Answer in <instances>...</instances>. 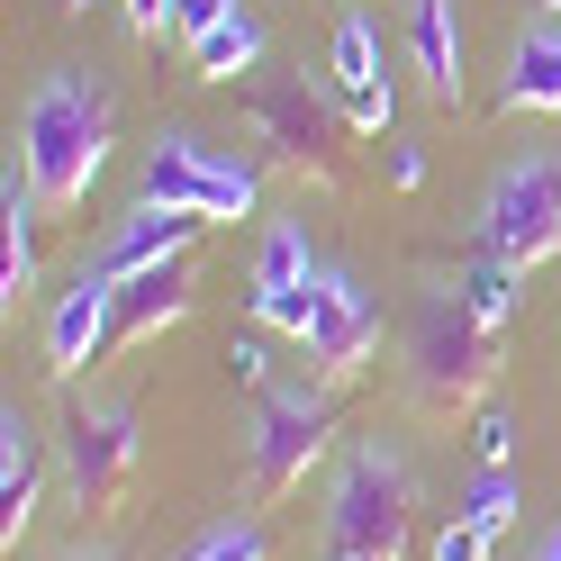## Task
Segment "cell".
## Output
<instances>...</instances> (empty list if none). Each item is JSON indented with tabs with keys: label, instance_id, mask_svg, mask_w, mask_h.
<instances>
[{
	"label": "cell",
	"instance_id": "9a60e30c",
	"mask_svg": "<svg viewBox=\"0 0 561 561\" xmlns=\"http://www.w3.org/2000/svg\"><path fill=\"white\" fill-rule=\"evenodd\" d=\"M37 182H27V163L10 154V182H0V299H27L37 290Z\"/></svg>",
	"mask_w": 561,
	"mask_h": 561
},
{
	"label": "cell",
	"instance_id": "83f0119b",
	"mask_svg": "<svg viewBox=\"0 0 561 561\" xmlns=\"http://www.w3.org/2000/svg\"><path fill=\"white\" fill-rule=\"evenodd\" d=\"M227 363H236V380H244V390H263V371H272V363H263V344H236Z\"/></svg>",
	"mask_w": 561,
	"mask_h": 561
},
{
	"label": "cell",
	"instance_id": "d6986e66",
	"mask_svg": "<svg viewBox=\"0 0 561 561\" xmlns=\"http://www.w3.org/2000/svg\"><path fill=\"white\" fill-rule=\"evenodd\" d=\"M318 272H327V263L308 254V227H299V218H272V227H263V244H254V299H263V290H308Z\"/></svg>",
	"mask_w": 561,
	"mask_h": 561
},
{
	"label": "cell",
	"instance_id": "ffe728a7",
	"mask_svg": "<svg viewBox=\"0 0 561 561\" xmlns=\"http://www.w3.org/2000/svg\"><path fill=\"white\" fill-rule=\"evenodd\" d=\"M516 280H525L516 263H499V254H471L462 272H453V290L471 299V318H489V327H507V318H516Z\"/></svg>",
	"mask_w": 561,
	"mask_h": 561
},
{
	"label": "cell",
	"instance_id": "ac0fdd59",
	"mask_svg": "<svg viewBox=\"0 0 561 561\" xmlns=\"http://www.w3.org/2000/svg\"><path fill=\"white\" fill-rule=\"evenodd\" d=\"M191 55V82H236V73H254L263 64V19L254 10H236V19H218L199 46H182Z\"/></svg>",
	"mask_w": 561,
	"mask_h": 561
},
{
	"label": "cell",
	"instance_id": "1f68e13d",
	"mask_svg": "<svg viewBox=\"0 0 561 561\" xmlns=\"http://www.w3.org/2000/svg\"><path fill=\"white\" fill-rule=\"evenodd\" d=\"M543 10H552V19H561V0H543Z\"/></svg>",
	"mask_w": 561,
	"mask_h": 561
},
{
	"label": "cell",
	"instance_id": "5b68a950",
	"mask_svg": "<svg viewBox=\"0 0 561 561\" xmlns=\"http://www.w3.org/2000/svg\"><path fill=\"white\" fill-rule=\"evenodd\" d=\"M480 254H499L516 272L561 254V154L552 146L499 163V182L480 191Z\"/></svg>",
	"mask_w": 561,
	"mask_h": 561
},
{
	"label": "cell",
	"instance_id": "277c9868",
	"mask_svg": "<svg viewBox=\"0 0 561 561\" xmlns=\"http://www.w3.org/2000/svg\"><path fill=\"white\" fill-rule=\"evenodd\" d=\"M489 371H499V327L471 318V299L453 280L426 290L408 335V390L426 408H462V399H489Z\"/></svg>",
	"mask_w": 561,
	"mask_h": 561
},
{
	"label": "cell",
	"instance_id": "d4e9b609",
	"mask_svg": "<svg viewBox=\"0 0 561 561\" xmlns=\"http://www.w3.org/2000/svg\"><path fill=\"white\" fill-rule=\"evenodd\" d=\"M435 561H489V525H471V516H453L444 535H435Z\"/></svg>",
	"mask_w": 561,
	"mask_h": 561
},
{
	"label": "cell",
	"instance_id": "30bf717a",
	"mask_svg": "<svg viewBox=\"0 0 561 561\" xmlns=\"http://www.w3.org/2000/svg\"><path fill=\"white\" fill-rule=\"evenodd\" d=\"M327 91H335V110H344V127L354 136H380L399 118V82H390V64H380V27L363 19V10H344L335 19V46H327Z\"/></svg>",
	"mask_w": 561,
	"mask_h": 561
},
{
	"label": "cell",
	"instance_id": "4dcf8cb0",
	"mask_svg": "<svg viewBox=\"0 0 561 561\" xmlns=\"http://www.w3.org/2000/svg\"><path fill=\"white\" fill-rule=\"evenodd\" d=\"M55 10H91V0H55Z\"/></svg>",
	"mask_w": 561,
	"mask_h": 561
},
{
	"label": "cell",
	"instance_id": "603a6c76",
	"mask_svg": "<svg viewBox=\"0 0 561 561\" xmlns=\"http://www.w3.org/2000/svg\"><path fill=\"white\" fill-rule=\"evenodd\" d=\"M471 444H480V462H489V471H507V453H516V416H507L499 399H480V416H471Z\"/></svg>",
	"mask_w": 561,
	"mask_h": 561
},
{
	"label": "cell",
	"instance_id": "f1b7e54d",
	"mask_svg": "<svg viewBox=\"0 0 561 561\" xmlns=\"http://www.w3.org/2000/svg\"><path fill=\"white\" fill-rule=\"evenodd\" d=\"M64 561H118V552L110 543H82V552H64Z\"/></svg>",
	"mask_w": 561,
	"mask_h": 561
},
{
	"label": "cell",
	"instance_id": "4316f807",
	"mask_svg": "<svg viewBox=\"0 0 561 561\" xmlns=\"http://www.w3.org/2000/svg\"><path fill=\"white\" fill-rule=\"evenodd\" d=\"M390 182H399V191L426 182V146H390Z\"/></svg>",
	"mask_w": 561,
	"mask_h": 561
},
{
	"label": "cell",
	"instance_id": "8fae6325",
	"mask_svg": "<svg viewBox=\"0 0 561 561\" xmlns=\"http://www.w3.org/2000/svg\"><path fill=\"white\" fill-rule=\"evenodd\" d=\"M110 335H118V280L100 272V263H82V272L55 290V308H46V371L73 380L82 363L110 354Z\"/></svg>",
	"mask_w": 561,
	"mask_h": 561
},
{
	"label": "cell",
	"instance_id": "8992f818",
	"mask_svg": "<svg viewBox=\"0 0 561 561\" xmlns=\"http://www.w3.org/2000/svg\"><path fill=\"white\" fill-rule=\"evenodd\" d=\"M327 444H335V408L327 390H263V416H254V435H244V462H254V489L263 499H280V489H299L308 471L327 462Z\"/></svg>",
	"mask_w": 561,
	"mask_h": 561
},
{
	"label": "cell",
	"instance_id": "44dd1931",
	"mask_svg": "<svg viewBox=\"0 0 561 561\" xmlns=\"http://www.w3.org/2000/svg\"><path fill=\"white\" fill-rule=\"evenodd\" d=\"M516 507H525V499H516V480L480 462V480L462 489V516H471V525H489V535H499V525H516Z\"/></svg>",
	"mask_w": 561,
	"mask_h": 561
},
{
	"label": "cell",
	"instance_id": "ba28073f",
	"mask_svg": "<svg viewBox=\"0 0 561 561\" xmlns=\"http://www.w3.org/2000/svg\"><path fill=\"white\" fill-rule=\"evenodd\" d=\"M371 354H380V299L344 263H327L318 272V318H308V363L327 380H354Z\"/></svg>",
	"mask_w": 561,
	"mask_h": 561
},
{
	"label": "cell",
	"instance_id": "3957f363",
	"mask_svg": "<svg viewBox=\"0 0 561 561\" xmlns=\"http://www.w3.org/2000/svg\"><path fill=\"white\" fill-rule=\"evenodd\" d=\"M136 199L191 208V218H208V227H236V218L263 208V172L244 154H227L218 136H199V127H154L146 172H136Z\"/></svg>",
	"mask_w": 561,
	"mask_h": 561
},
{
	"label": "cell",
	"instance_id": "7402d4cb",
	"mask_svg": "<svg viewBox=\"0 0 561 561\" xmlns=\"http://www.w3.org/2000/svg\"><path fill=\"white\" fill-rule=\"evenodd\" d=\"M182 561H263V525L227 516V525H208V535H199V543H191Z\"/></svg>",
	"mask_w": 561,
	"mask_h": 561
},
{
	"label": "cell",
	"instance_id": "f546056e",
	"mask_svg": "<svg viewBox=\"0 0 561 561\" xmlns=\"http://www.w3.org/2000/svg\"><path fill=\"white\" fill-rule=\"evenodd\" d=\"M535 561H561V525H552V535H543V543H535Z\"/></svg>",
	"mask_w": 561,
	"mask_h": 561
},
{
	"label": "cell",
	"instance_id": "e0dca14e",
	"mask_svg": "<svg viewBox=\"0 0 561 561\" xmlns=\"http://www.w3.org/2000/svg\"><path fill=\"white\" fill-rule=\"evenodd\" d=\"M172 318H191V263H154L118 280V335H163Z\"/></svg>",
	"mask_w": 561,
	"mask_h": 561
},
{
	"label": "cell",
	"instance_id": "52a82bcc",
	"mask_svg": "<svg viewBox=\"0 0 561 561\" xmlns=\"http://www.w3.org/2000/svg\"><path fill=\"white\" fill-rule=\"evenodd\" d=\"M127 471H136V408L127 399H91L64 416V489L82 507H100Z\"/></svg>",
	"mask_w": 561,
	"mask_h": 561
},
{
	"label": "cell",
	"instance_id": "6da1fadb",
	"mask_svg": "<svg viewBox=\"0 0 561 561\" xmlns=\"http://www.w3.org/2000/svg\"><path fill=\"white\" fill-rule=\"evenodd\" d=\"M19 163L37 182V199L64 208V218L91 199V182L110 172V91H100V73H82V64L37 73V91L19 110Z\"/></svg>",
	"mask_w": 561,
	"mask_h": 561
},
{
	"label": "cell",
	"instance_id": "9c48e42d",
	"mask_svg": "<svg viewBox=\"0 0 561 561\" xmlns=\"http://www.w3.org/2000/svg\"><path fill=\"white\" fill-rule=\"evenodd\" d=\"M254 127L280 163H327L335 136H344V110L308 73H272V82H254Z\"/></svg>",
	"mask_w": 561,
	"mask_h": 561
},
{
	"label": "cell",
	"instance_id": "2e32d148",
	"mask_svg": "<svg viewBox=\"0 0 561 561\" xmlns=\"http://www.w3.org/2000/svg\"><path fill=\"white\" fill-rule=\"evenodd\" d=\"M37 525V426L19 416V399L0 408V543L19 552V535Z\"/></svg>",
	"mask_w": 561,
	"mask_h": 561
},
{
	"label": "cell",
	"instance_id": "7c38bea8",
	"mask_svg": "<svg viewBox=\"0 0 561 561\" xmlns=\"http://www.w3.org/2000/svg\"><path fill=\"white\" fill-rule=\"evenodd\" d=\"M199 227H208V218H191V208H154V199H136V208H118V218H110V236H100V254H91V263L110 272V280L154 272V263H182Z\"/></svg>",
	"mask_w": 561,
	"mask_h": 561
},
{
	"label": "cell",
	"instance_id": "7a4b0ae2",
	"mask_svg": "<svg viewBox=\"0 0 561 561\" xmlns=\"http://www.w3.org/2000/svg\"><path fill=\"white\" fill-rule=\"evenodd\" d=\"M416 480L399 444H354L327 489V561H408Z\"/></svg>",
	"mask_w": 561,
	"mask_h": 561
},
{
	"label": "cell",
	"instance_id": "cb8c5ba5",
	"mask_svg": "<svg viewBox=\"0 0 561 561\" xmlns=\"http://www.w3.org/2000/svg\"><path fill=\"white\" fill-rule=\"evenodd\" d=\"M218 19H236V0H172V37H182V46H199Z\"/></svg>",
	"mask_w": 561,
	"mask_h": 561
},
{
	"label": "cell",
	"instance_id": "4fadbf2b",
	"mask_svg": "<svg viewBox=\"0 0 561 561\" xmlns=\"http://www.w3.org/2000/svg\"><path fill=\"white\" fill-rule=\"evenodd\" d=\"M499 110L507 118H561V19L525 27L507 46V82H499Z\"/></svg>",
	"mask_w": 561,
	"mask_h": 561
},
{
	"label": "cell",
	"instance_id": "484cf974",
	"mask_svg": "<svg viewBox=\"0 0 561 561\" xmlns=\"http://www.w3.org/2000/svg\"><path fill=\"white\" fill-rule=\"evenodd\" d=\"M127 27H136V37H163V27H172V0H127Z\"/></svg>",
	"mask_w": 561,
	"mask_h": 561
},
{
	"label": "cell",
	"instance_id": "5bb4252c",
	"mask_svg": "<svg viewBox=\"0 0 561 561\" xmlns=\"http://www.w3.org/2000/svg\"><path fill=\"white\" fill-rule=\"evenodd\" d=\"M408 55H416V82L426 100H462V10L453 0H408Z\"/></svg>",
	"mask_w": 561,
	"mask_h": 561
}]
</instances>
